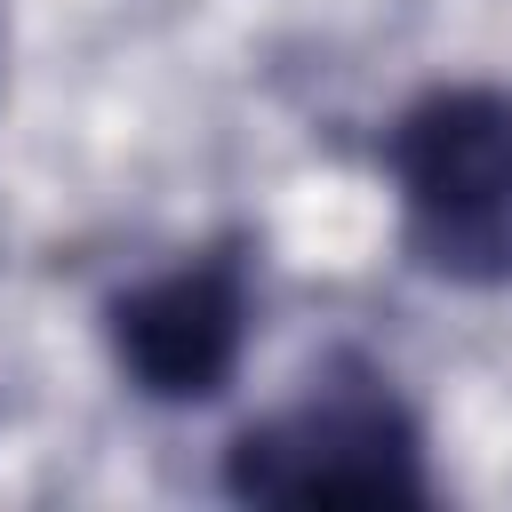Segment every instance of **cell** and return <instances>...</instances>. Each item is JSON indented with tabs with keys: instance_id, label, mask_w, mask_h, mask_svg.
Wrapping results in <instances>:
<instances>
[{
	"instance_id": "cell-1",
	"label": "cell",
	"mask_w": 512,
	"mask_h": 512,
	"mask_svg": "<svg viewBox=\"0 0 512 512\" xmlns=\"http://www.w3.org/2000/svg\"><path fill=\"white\" fill-rule=\"evenodd\" d=\"M224 488L240 504H424L432 472L400 392L376 368L336 360L296 408L224 448Z\"/></svg>"
},
{
	"instance_id": "cell-2",
	"label": "cell",
	"mask_w": 512,
	"mask_h": 512,
	"mask_svg": "<svg viewBox=\"0 0 512 512\" xmlns=\"http://www.w3.org/2000/svg\"><path fill=\"white\" fill-rule=\"evenodd\" d=\"M384 168L424 272L464 288L512 280V88L416 96L384 136Z\"/></svg>"
},
{
	"instance_id": "cell-3",
	"label": "cell",
	"mask_w": 512,
	"mask_h": 512,
	"mask_svg": "<svg viewBox=\"0 0 512 512\" xmlns=\"http://www.w3.org/2000/svg\"><path fill=\"white\" fill-rule=\"evenodd\" d=\"M112 360L152 400H216L248 352V256L200 248L104 304Z\"/></svg>"
}]
</instances>
